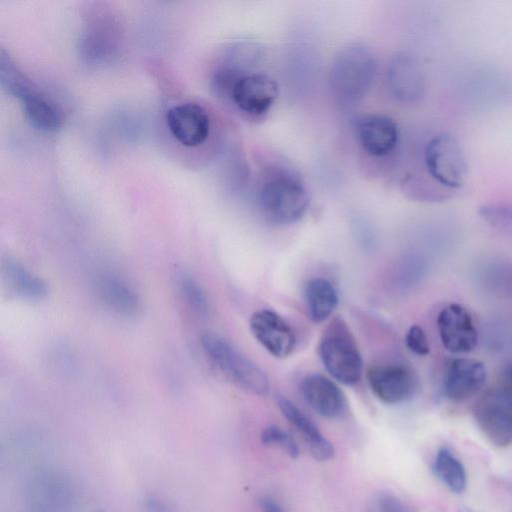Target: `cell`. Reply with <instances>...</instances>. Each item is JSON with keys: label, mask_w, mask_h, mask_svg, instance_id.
I'll return each instance as SVG.
<instances>
[{"label": "cell", "mask_w": 512, "mask_h": 512, "mask_svg": "<svg viewBox=\"0 0 512 512\" xmlns=\"http://www.w3.org/2000/svg\"><path fill=\"white\" fill-rule=\"evenodd\" d=\"M377 61L371 49L363 44H351L341 49L330 68V88L336 101L343 106L360 102L372 86Z\"/></svg>", "instance_id": "obj_1"}, {"label": "cell", "mask_w": 512, "mask_h": 512, "mask_svg": "<svg viewBox=\"0 0 512 512\" xmlns=\"http://www.w3.org/2000/svg\"><path fill=\"white\" fill-rule=\"evenodd\" d=\"M257 205L267 222L289 225L305 214L309 196L298 177L287 171H278L271 174L261 185Z\"/></svg>", "instance_id": "obj_2"}, {"label": "cell", "mask_w": 512, "mask_h": 512, "mask_svg": "<svg viewBox=\"0 0 512 512\" xmlns=\"http://www.w3.org/2000/svg\"><path fill=\"white\" fill-rule=\"evenodd\" d=\"M200 342L211 363L236 386L257 396L269 394L270 383L265 372L229 341L207 332L201 336Z\"/></svg>", "instance_id": "obj_3"}, {"label": "cell", "mask_w": 512, "mask_h": 512, "mask_svg": "<svg viewBox=\"0 0 512 512\" xmlns=\"http://www.w3.org/2000/svg\"><path fill=\"white\" fill-rule=\"evenodd\" d=\"M318 354L325 369L336 381L353 385L360 380L362 357L356 340L341 318H334L323 331Z\"/></svg>", "instance_id": "obj_4"}, {"label": "cell", "mask_w": 512, "mask_h": 512, "mask_svg": "<svg viewBox=\"0 0 512 512\" xmlns=\"http://www.w3.org/2000/svg\"><path fill=\"white\" fill-rule=\"evenodd\" d=\"M424 165L428 176L442 188L455 192L464 185L468 166L462 147L452 133H439L427 142Z\"/></svg>", "instance_id": "obj_5"}, {"label": "cell", "mask_w": 512, "mask_h": 512, "mask_svg": "<svg viewBox=\"0 0 512 512\" xmlns=\"http://www.w3.org/2000/svg\"><path fill=\"white\" fill-rule=\"evenodd\" d=\"M473 414L485 437L497 447L512 444V392L502 384L485 391Z\"/></svg>", "instance_id": "obj_6"}, {"label": "cell", "mask_w": 512, "mask_h": 512, "mask_svg": "<svg viewBox=\"0 0 512 512\" xmlns=\"http://www.w3.org/2000/svg\"><path fill=\"white\" fill-rule=\"evenodd\" d=\"M1 79L9 93L21 101L23 111L33 126L46 132H54L61 127L62 117L55 105L34 90L10 61L7 64L2 62Z\"/></svg>", "instance_id": "obj_7"}, {"label": "cell", "mask_w": 512, "mask_h": 512, "mask_svg": "<svg viewBox=\"0 0 512 512\" xmlns=\"http://www.w3.org/2000/svg\"><path fill=\"white\" fill-rule=\"evenodd\" d=\"M225 96L241 112L260 117L274 104L278 96V84L265 73L251 71L236 77Z\"/></svg>", "instance_id": "obj_8"}, {"label": "cell", "mask_w": 512, "mask_h": 512, "mask_svg": "<svg viewBox=\"0 0 512 512\" xmlns=\"http://www.w3.org/2000/svg\"><path fill=\"white\" fill-rule=\"evenodd\" d=\"M28 499L37 512H63L76 501L72 479L56 470H42L35 474L28 485Z\"/></svg>", "instance_id": "obj_9"}, {"label": "cell", "mask_w": 512, "mask_h": 512, "mask_svg": "<svg viewBox=\"0 0 512 512\" xmlns=\"http://www.w3.org/2000/svg\"><path fill=\"white\" fill-rule=\"evenodd\" d=\"M366 376L373 394L387 404L407 401L415 394L418 387L415 372L402 363L370 366Z\"/></svg>", "instance_id": "obj_10"}, {"label": "cell", "mask_w": 512, "mask_h": 512, "mask_svg": "<svg viewBox=\"0 0 512 512\" xmlns=\"http://www.w3.org/2000/svg\"><path fill=\"white\" fill-rule=\"evenodd\" d=\"M252 335L273 357L283 359L292 354L296 336L291 326L269 309L255 311L249 321Z\"/></svg>", "instance_id": "obj_11"}, {"label": "cell", "mask_w": 512, "mask_h": 512, "mask_svg": "<svg viewBox=\"0 0 512 512\" xmlns=\"http://www.w3.org/2000/svg\"><path fill=\"white\" fill-rule=\"evenodd\" d=\"M437 327L443 346L455 354L471 352L478 334L470 312L462 305L451 303L438 314Z\"/></svg>", "instance_id": "obj_12"}, {"label": "cell", "mask_w": 512, "mask_h": 512, "mask_svg": "<svg viewBox=\"0 0 512 512\" xmlns=\"http://www.w3.org/2000/svg\"><path fill=\"white\" fill-rule=\"evenodd\" d=\"M387 85L399 102L411 104L425 94V79L417 60L406 52L396 53L387 66Z\"/></svg>", "instance_id": "obj_13"}, {"label": "cell", "mask_w": 512, "mask_h": 512, "mask_svg": "<svg viewBox=\"0 0 512 512\" xmlns=\"http://www.w3.org/2000/svg\"><path fill=\"white\" fill-rule=\"evenodd\" d=\"M487 371L484 364L472 358H455L447 365L442 389L453 402H463L478 393L485 385Z\"/></svg>", "instance_id": "obj_14"}, {"label": "cell", "mask_w": 512, "mask_h": 512, "mask_svg": "<svg viewBox=\"0 0 512 512\" xmlns=\"http://www.w3.org/2000/svg\"><path fill=\"white\" fill-rule=\"evenodd\" d=\"M166 124L171 135L183 146L202 145L210 133V119L205 109L196 103H182L166 113Z\"/></svg>", "instance_id": "obj_15"}, {"label": "cell", "mask_w": 512, "mask_h": 512, "mask_svg": "<svg viewBox=\"0 0 512 512\" xmlns=\"http://www.w3.org/2000/svg\"><path fill=\"white\" fill-rule=\"evenodd\" d=\"M355 130L361 148L373 157L390 155L398 144L397 124L386 115H363L357 119Z\"/></svg>", "instance_id": "obj_16"}, {"label": "cell", "mask_w": 512, "mask_h": 512, "mask_svg": "<svg viewBox=\"0 0 512 512\" xmlns=\"http://www.w3.org/2000/svg\"><path fill=\"white\" fill-rule=\"evenodd\" d=\"M306 403L317 414L328 419H337L347 412V400L339 386L321 374L306 376L300 385Z\"/></svg>", "instance_id": "obj_17"}, {"label": "cell", "mask_w": 512, "mask_h": 512, "mask_svg": "<svg viewBox=\"0 0 512 512\" xmlns=\"http://www.w3.org/2000/svg\"><path fill=\"white\" fill-rule=\"evenodd\" d=\"M277 405L283 416L301 435L314 459L323 462L333 458V445L293 402L280 396L277 398Z\"/></svg>", "instance_id": "obj_18"}, {"label": "cell", "mask_w": 512, "mask_h": 512, "mask_svg": "<svg viewBox=\"0 0 512 512\" xmlns=\"http://www.w3.org/2000/svg\"><path fill=\"white\" fill-rule=\"evenodd\" d=\"M96 291L103 304L121 316H135L141 308L138 293L117 276L103 275L98 278Z\"/></svg>", "instance_id": "obj_19"}, {"label": "cell", "mask_w": 512, "mask_h": 512, "mask_svg": "<svg viewBox=\"0 0 512 512\" xmlns=\"http://www.w3.org/2000/svg\"><path fill=\"white\" fill-rule=\"evenodd\" d=\"M2 274L13 293L23 299L39 301L48 294L46 282L15 259L3 261Z\"/></svg>", "instance_id": "obj_20"}, {"label": "cell", "mask_w": 512, "mask_h": 512, "mask_svg": "<svg viewBox=\"0 0 512 512\" xmlns=\"http://www.w3.org/2000/svg\"><path fill=\"white\" fill-rule=\"evenodd\" d=\"M310 318L321 323L327 320L338 305V293L330 281L317 277L308 281L304 291Z\"/></svg>", "instance_id": "obj_21"}, {"label": "cell", "mask_w": 512, "mask_h": 512, "mask_svg": "<svg viewBox=\"0 0 512 512\" xmlns=\"http://www.w3.org/2000/svg\"><path fill=\"white\" fill-rule=\"evenodd\" d=\"M434 471L438 478L454 493H462L467 486V475L462 462L447 447L438 450Z\"/></svg>", "instance_id": "obj_22"}, {"label": "cell", "mask_w": 512, "mask_h": 512, "mask_svg": "<svg viewBox=\"0 0 512 512\" xmlns=\"http://www.w3.org/2000/svg\"><path fill=\"white\" fill-rule=\"evenodd\" d=\"M181 294L188 306L199 315L209 312V300L202 286L191 275L184 274L180 281Z\"/></svg>", "instance_id": "obj_23"}, {"label": "cell", "mask_w": 512, "mask_h": 512, "mask_svg": "<svg viewBox=\"0 0 512 512\" xmlns=\"http://www.w3.org/2000/svg\"><path fill=\"white\" fill-rule=\"evenodd\" d=\"M261 442L267 446H276L289 457L297 458L299 448L293 438L284 430L276 426H269L261 433Z\"/></svg>", "instance_id": "obj_24"}, {"label": "cell", "mask_w": 512, "mask_h": 512, "mask_svg": "<svg viewBox=\"0 0 512 512\" xmlns=\"http://www.w3.org/2000/svg\"><path fill=\"white\" fill-rule=\"evenodd\" d=\"M479 214L495 228L512 230V204H486L481 206Z\"/></svg>", "instance_id": "obj_25"}, {"label": "cell", "mask_w": 512, "mask_h": 512, "mask_svg": "<svg viewBox=\"0 0 512 512\" xmlns=\"http://www.w3.org/2000/svg\"><path fill=\"white\" fill-rule=\"evenodd\" d=\"M369 512H415V510L394 494L380 493L372 500Z\"/></svg>", "instance_id": "obj_26"}, {"label": "cell", "mask_w": 512, "mask_h": 512, "mask_svg": "<svg viewBox=\"0 0 512 512\" xmlns=\"http://www.w3.org/2000/svg\"><path fill=\"white\" fill-rule=\"evenodd\" d=\"M407 348L416 355L424 356L430 351L425 331L419 325H413L406 333Z\"/></svg>", "instance_id": "obj_27"}, {"label": "cell", "mask_w": 512, "mask_h": 512, "mask_svg": "<svg viewBox=\"0 0 512 512\" xmlns=\"http://www.w3.org/2000/svg\"><path fill=\"white\" fill-rule=\"evenodd\" d=\"M259 506L263 512H286L282 506L271 497H262Z\"/></svg>", "instance_id": "obj_28"}, {"label": "cell", "mask_w": 512, "mask_h": 512, "mask_svg": "<svg viewBox=\"0 0 512 512\" xmlns=\"http://www.w3.org/2000/svg\"><path fill=\"white\" fill-rule=\"evenodd\" d=\"M501 375V384L512 392V362L504 366Z\"/></svg>", "instance_id": "obj_29"}, {"label": "cell", "mask_w": 512, "mask_h": 512, "mask_svg": "<svg viewBox=\"0 0 512 512\" xmlns=\"http://www.w3.org/2000/svg\"><path fill=\"white\" fill-rule=\"evenodd\" d=\"M459 512H479L471 507L468 506H462L459 510Z\"/></svg>", "instance_id": "obj_30"}, {"label": "cell", "mask_w": 512, "mask_h": 512, "mask_svg": "<svg viewBox=\"0 0 512 512\" xmlns=\"http://www.w3.org/2000/svg\"><path fill=\"white\" fill-rule=\"evenodd\" d=\"M94 512H106V511H104V510H97V511H94Z\"/></svg>", "instance_id": "obj_31"}]
</instances>
